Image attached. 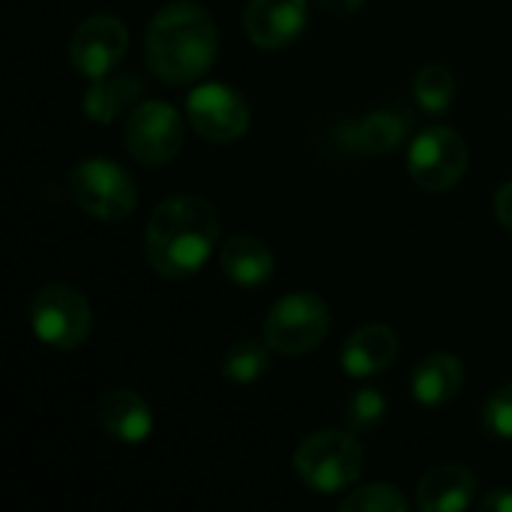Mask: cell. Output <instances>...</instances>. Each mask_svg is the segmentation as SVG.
<instances>
[{
  "label": "cell",
  "instance_id": "obj_6",
  "mask_svg": "<svg viewBox=\"0 0 512 512\" xmlns=\"http://www.w3.org/2000/svg\"><path fill=\"white\" fill-rule=\"evenodd\" d=\"M33 336L51 351H78L93 333V309L87 297L63 282L42 285L27 309Z\"/></svg>",
  "mask_w": 512,
  "mask_h": 512
},
{
  "label": "cell",
  "instance_id": "obj_21",
  "mask_svg": "<svg viewBox=\"0 0 512 512\" xmlns=\"http://www.w3.org/2000/svg\"><path fill=\"white\" fill-rule=\"evenodd\" d=\"M387 414H390V402L378 387H363L351 393V399L345 402V426L357 435L381 429L387 423Z\"/></svg>",
  "mask_w": 512,
  "mask_h": 512
},
{
  "label": "cell",
  "instance_id": "obj_5",
  "mask_svg": "<svg viewBox=\"0 0 512 512\" xmlns=\"http://www.w3.org/2000/svg\"><path fill=\"white\" fill-rule=\"evenodd\" d=\"M72 204L99 222H120L138 207L135 177L111 159H81L66 177Z\"/></svg>",
  "mask_w": 512,
  "mask_h": 512
},
{
  "label": "cell",
  "instance_id": "obj_12",
  "mask_svg": "<svg viewBox=\"0 0 512 512\" xmlns=\"http://www.w3.org/2000/svg\"><path fill=\"white\" fill-rule=\"evenodd\" d=\"M96 423L111 441L138 447L153 435V408L141 393L129 387H117L102 393L96 405Z\"/></svg>",
  "mask_w": 512,
  "mask_h": 512
},
{
  "label": "cell",
  "instance_id": "obj_1",
  "mask_svg": "<svg viewBox=\"0 0 512 512\" xmlns=\"http://www.w3.org/2000/svg\"><path fill=\"white\" fill-rule=\"evenodd\" d=\"M219 240V210L210 198L180 192L162 198L144 228V255L156 276L189 279L204 270Z\"/></svg>",
  "mask_w": 512,
  "mask_h": 512
},
{
  "label": "cell",
  "instance_id": "obj_16",
  "mask_svg": "<svg viewBox=\"0 0 512 512\" xmlns=\"http://www.w3.org/2000/svg\"><path fill=\"white\" fill-rule=\"evenodd\" d=\"M222 276L237 288H261L276 273V258L270 246L252 234H234L219 249Z\"/></svg>",
  "mask_w": 512,
  "mask_h": 512
},
{
  "label": "cell",
  "instance_id": "obj_8",
  "mask_svg": "<svg viewBox=\"0 0 512 512\" xmlns=\"http://www.w3.org/2000/svg\"><path fill=\"white\" fill-rule=\"evenodd\" d=\"M468 162V141L450 126H429L408 144V174L426 192H447L459 186Z\"/></svg>",
  "mask_w": 512,
  "mask_h": 512
},
{
  "label": "cell",
  "instance_id": "obj_14",
  "mask_svg": "<svg viewBox=\"0 0 512 512\" xmlns=\"http://www.w3.org/2000/svg\"><path fill=\"white\" fill-rule=\"evenodd\" d=\"M480 501V477L459 462L438 465L426 471L417 486V510L465 512Z\"/></svg>",
  "mask_w": 512,
  "mask_h": 512
},
{
  "label": "cell",
  "instance_id": "obj_18",
  "mask_svg": "<svg viewBox=\"0 0 512 512\" xmlns=\"http://www.w3.org/2000/svg\"><path fill=\"white\" fill-rule=\"evenodd\" d=\"M144 96V87L138 81V75L132 72H108L102 78H93L87 93H84V117L90 123H114L120 114L132 111Z\"/></svg>",
  "mask_w": 512,
  "mask_h": 512
},
{
  "label": "cell",
  "instance_id": "obj_17",
  "mask_svg": "<svg viewBox=\"0 0 512 512\" xmlns=\"http://www.w3.org/2000/svg\"><path fill=\"white\" fill-rule=\"evenodd\" d=\"M408 114L399 108H375L351 123L348 150L363 156H387L399 150L408 138Z\"/></svg>",
  "mask_w": 512,
  "mask_h": 512
},
{
  "label": "cell",
  "instance_id": "obj_13",
  "mask_svg": "<svg viewBox=\"0 0 512 512\" xmlns=\"http://www.w3.org/2000/svg\"><path fill=\"white\" fill-rule=\"evenodd\" d=\"M399 360V336L393 327L387 324H363L357 327L339 354V363L345 369L348 378L363 381V378H375L393 369V363Z\"/></svg>",
  "mask_w": 512,
  "mask_h": 512
},
{
  "label": "cell",
  "instance_id": "obj_26",
  "mask_svg": "<svg viewBox=\"0 0 512 512\" xmlns=\"http://www.w3.org/2000/svg\"><path fill=\"white\" fill-rule=\"evenodd\" d=\"M321 6L336 15H354L366 6V0H321Z\"/></svg>",
  "mask_w": 512,
  "mask_h": 512
},
{
  "label": "cell",
  "instance_id": "obj_22",
  "mask_svg": "<svg viewBox=\"0 0 512 512\" xmlns=\"http://www.w3.org/2000/svg\"><path fill=\"white\" fill-rule=\"evenodd\" d=\"M342 512H405L408 510V498L402 495L399 486L393 483H369L360 489H351L342 504Z\"/></svg>",
  "mask_w": 512,
  "mask_h": 512
},
{
  "label": "cell",
  "instance_id": "obj_2",
  "mask_svg": "<svg viewBox=\"0 0 512 512\" xmlns=\"http://www.w3.org/2000/svg\"><path fill=\"white\" fill-rule=\"evenodd\" d=\"M219 51V27L207 6L171 0L156 9L144 36V60L162 84H192L204 78Z\"/></svg>",
  "mask_w": 512,
  "mask_h": 512
},
{
  "label": "cell",
  "instance_id": "obj_25",
  "mask_svg": "<svg viewBox=\"0 0 512 512\" xmlns=\"http://www.w3.org/2000/svg\"><path fill=\"white\" fill-rule=\"evenodd\" d=\"M477 504H480V510L512 512V489H489Z\"/></svg>",
  "mask_w": 512,
  "mask_h": 512
},
{
  "label": "cell",
  "instance_id": "obj_20",
  "mask_svg": "<svg viewBox=\"0 0 512 512\" xmlns=\"http://www.w3.org/2000/svg\"><path fill=\"white\" fill-rule=\"evenodd\" d=\"M414 99L429 114L450 111V105L456 99V78H453V72L444 63H426L414 75Z\"/></svg>",
  "mask_w": 512,
  "mask_h": 512
},
{
  "label": "cell",
  "instance_id": "obj_3",
  "mask_svg": "<svg viewBox=\"0 0 512 512\" xmlns=\"http://www.w3.org/2000/svg\"><path fill=\"white\" fill-rule=\"evenodd\" d=\"M366 468V450L357 432L318 429L306 435L294 450V474L318 495H336L354 489Z\"/></svg>",
  "mask_w": 512,
  "mask_h": 512
},
{
  "label": "cell",
  "instance_id": "obj_10",
  "mask_svg": "<svg viewBox=\"0 0 512 512\" xmlns=\"http://www.w3.org/2000/svg\"><path fill=\"white\" fill-rule=\"evenodd\" d=\"M126 48H129L126 24L117 15L96 12L72 30L66 57L78 75L93 81V78L114 72L120 66V60L126 57Z\"/></svg>",
  "mask_w": 512,
  "mask_h": 512
},
{
  "label": "cell",
  "instance_id": "obj_4",
  "mask_svg": "<svg viewBox=\"0 0 512 512\" xmlns=\"http://www.w3.org/2000/svg\"><path fill=\"white\" fill-rule=\"evenodd\" d=\"M330 327H333V315L321 294L291 291L267 309L261 333L264 342L273 348V354L306 357L327 342Z\"/></svg>",
  "mask_w": 512,
  "mask_h": 512
},
{
  "label": "cell",
  "instance_id": "obj_19",
  "mask_svg": "<svg viewBox=\"0 0 512 512\" xmlns=\"http://www.w3.org/2000/svg\"><path fill=\"white\" fill-rule=\"evenodd\" d=\"M270 345L261 339H243V342H234L222 360V378L228 384H237V387H249V384H258L267 369H270Z\"/></svg>",
  "mask_w": 512,
  "mask_h": 512
},
{
  "label": "cell",
  "instance_id": "obj_9",
  "mask_svg": "<svg viewBox=\"0 0 512 512\" xmlns=\"http://www.w3.org/2000/svg\"><path fill=\"white\" fill-rule=\"evenodd\" d=\"M186 117L192 129L213 144L240 141L249 132L252 111L240 90L222 81H204L186 96Z\"/></svg>",
  "mask_w": 512,
  "mask_h": 512
},
{
  "label": "cell",
  "instance_id": "obj_24",
  "mask_svg": "<svg viewBox=\"0 0 512 512\" xmlns=\"http://www.w3.org/2000/svg\"><path fill=\"white\" fill-rule=\"evenodd\" d=\"M495 219L512 231V180L510 183H501L498 192H495Z\"/></svg>",
  "mask_w": 512,
  "mask_h": 512
},
{
  "label": "cell",
  "instance_id": "obj_15",
  "mask_svg": "<svg viewBox=\"0 0 512 512\" xmlns=\"http://www.w3.org/2000/svg\"><path fill=\"white\" fill-rule=\"evenodd\" d=\"M408 387H411V396H414L417 405L444 408L465 387V363L456 354H447V351L429 354L411 369Z\"/></svg>",
  "mask_w": 512,
  "mask_h": 512
},
{
  "label": "cell",
  "instance_id": "obj_23",
  "mask_svg": "<svg viewBox=\"0 0 512 512\" xmlns=\"http://www.w3.org/2000/svg\"><path fill=\"white\" fill-rule=\"evenodd\" d=\"M480 423H483L486 435H492L498 441H512V381L489 393Z\"/></svg>",
  "mask_w": 512,
  "mask_h": 512
},
{
  "label": "cell",
  "instance_id": "obj_11",
  "mask_svg": "<svg viewBox=\"0 0 512 512\" xmlns=\"http://www.w3.org/2000/svg\"><path fill=\"white\" fill-rule=\"evenodd\" d=\"M309 27V0H249L243 9L246 39L261 51H285Z\"/></svg>",
  "mask_w": 512,
  "mask_h": 512
},
{
  "label": "cell",
  "instance_id": "obj_7",
  "mask_svg": "<svg viewBox=\"0 0 512 512\" xmlns=\"http://www.w3.org/2000/svg\"><path fill=\"white\" fill-rule=\"evenodd\" d=\"M186 141V120L180 111L162 99H141L123 126V144L126 153L147 165V168H162L177 159Z\"/></svg>",
  "mask_w": 512,
  "mask_h": 512
}]
</instances>
